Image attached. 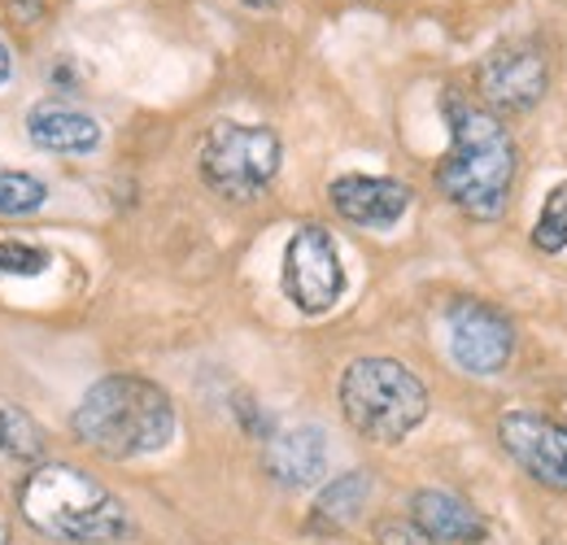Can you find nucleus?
Returning a JSON list of instances; mask_svg holds the SVG:
<instances>
[{
    "label": "nucleus",
    "instance_id": "f257e3e1",
    "mask_svg": "<svg viewBox=\"0 0 567 545\" xmlns=\"http://www.w3.org/2000/svg\"><path fill=\"white\" fill-rule=\"evenodd\" d=\"M445 123H450V153L436 166V188L476 223H494L506 209L519 148L515 136L502 127V119L463 101L445 96Z\"/></svg>",
    "mask_w": 567,
    "mask_h": 545
},
{
    "label": "nucleus",
    "instance_id": "f03ea898",
    "mask_svg": "<svg viewBox=\"0 0 567 545\" xmlns=\"http://www.w3.org/2000/svg\"><path fill=\"white\" fill-rule=\"evenodd\" d=\"M71 428L101 459L132 463L175 441V402L144 376H105L74 407Z\"/></svg>",
    "mask_w": 567,
    "mask_h": 545
},
{
    "label": "nucleus",
    "instance_id": "7ed1b4c3",
    "mask_svg": "<svg viewBox=\"0 0 567 545\" xmlns=\"http://www.w3.org/2000/svg\"><path fill=\"white\" fill-rule=\"evenodd\" d=\"M22 520L62 545H110L132 533L127 506L71 463H44L18 489Z\"/></svg>",
    "mask_w": 567,
    "mask_h": 545
},
{
    "label": "nucleus",
    "instance_id": "20e7f679",
    "mask_svg": "<svg viewBox=\"0 0 567 545\" xmlns=\"http://www.w3.org/2000/svg\"><path fill=\"white\" fill-rule=\"evenodd\" d=\"M341 414L362 441L398 445L427 419L424 380L398 358H354L341 376Z\"/></svg>",
    "mask_w": 567,
    "mask_h": 545
},
{
    "label": "nucleus",
    "instance_id": "39448f33",
    "mask_svg": "<svg viewBox=\"0 0 567 545\" xmlns=\"http://www.w3.org/2000/svg\"><path fill=\"white\" fill-rule=\"evenodd\" d=\"M284 144L271 127L262 123H231L218 119L197 153L202 179L214 197L223 202H254L271 188V179L280 175Z\"/></svg>",
    "mask_w": 567,
    "mask_h": 545
},
{
    "label": "nucleus",
    "instance_id": "423d86ee",
    "mask_svg": "<svg viewBox=\"0 0 567 545\" xmlns=\"http://www.w3.org/2000/svg\"><path fill=\"white\" fill-rule=\"evenodd\" d=\"M284 297L301 310V315H328L341 292H346V267H341V249L332 240L328 227L306 223L288 236L284 249Z\"/></svg>",
    "mask_w": 567,
    "mask_h": 545
},
{
    "label": "nucleus",
    "instance_id": "0eeeda50",
    "mask_svg": "<svg viewBox=\"0 0 567 545\" xmlns=\"http://www.w3.org/2000/svg\"><path fill=\"white\" fill-rule=\"evenodd\" d=\"M450 323V353L467 376H497L515 353V328L489 301L458 297L445 310Z\"/></svg>",
    "mask_w": 567,
    "mask_h": 545
},
{
    "label": "nucleus",
    "instance_id": "6e6552de",
    "mask_svg": "<svg viewBox=\"0 0 567 545\" xmlns=\"http://www.w3.org/2000/svg\"><path fill=\"white\" fill-rule=\"evenodd\" d=\"M497 441L502 450L511 454V463L519 472L546 484V489H559L567 493V428L546 419V414H533V410H511L497 419Z\"/></svg>",
    "mask_w": 567,
    "mask_h": 545
},
{
    "label": "nucleus",
    "instance_id": "1a4fd4ad",
    "mask_svg": "<svg viewBox=\"0 0 567 545\" xmlns=\"http://www.w3.org/2000/svg\"><path fill=\"white\" fill-rule=\"evenodd\" d=\"M476 88H481L485 105H494L502 114H524L546 96L550 66L537 44H502L481 62Z\"/></svg>",
    "mask_w": 567,
    "mask_h": 545
},
{
    "label": "nucleus",
    "instance_id": "9d476101",
    "mask_svg": "<svg viewBox=\"0 0 567 545\" xmlns=\"http://www.w3.org/2000/svg\"><path fill=\"white\" fill-rule=\"evenodd\" d=\"M328 202L354 227L389 232L411 209V188L402 179H384V175H341V179H332Z\"/></svg>",
    "mask_w": 567,
    "mask_h": 545
},
{
    "label": "nucleus",
    "instance_id": "9b49d317",
    "mask_svg": "<svg viewBox=\"0 0 567 545\" xmlns=\"http://www.w3.org/2000/svg\"><path fill=\"white\" fill-rule=\"evenodd\" d=\"M262 463H267L271 480L284 489H315L328 476V432L319 423L284 428L267 441Z\"/></svg>",
    "mask_w": 567,
    "mask_h": 545
},
{
    "label": "nucleus",
    "instance_id": "f8f14e48",
    "mask_svg": "<svg viewBox=\"0 0 567 545\" xmlns=\"http://www.w3.org/2000/svg\"><path fill=\"white\" fill-rule=\"evenodd\" d=\"M27 140L44 153H96L101 148V123L62 101H40L27 114Z\"/></svg>",
    "mask_w": 567,
    "mask_h": 545
},
{
    "label": "nucleus",
    "instance_id": "ddd939ff",
    "mask_svg": "<svg viewBox=\"0 0 567 545\" xmlns=\"http://www.w3.org/2000/svg\"><path fill=\"white\" fill-rule=\"evenodd\" d=\"M411 511H415V528L424 533L427 542L436 545H467L485 537V520L458 497V493H445V489H420L411 497Z\"/></svg>",
    "mask_w": 567,
    "mask_h": 545
},
{
    "label": "nucleus",
    "instance_id": "4468645a",
    "mask_svg": "<svg viewBox=\"0 0 567 545\" xmlns=\"http://www.w3.org/2000/svg\"><path fill=\"white\" fill-rule=\"evenodd\" d=\"M371 497V476L367 472H346L332 484H323V493L315 497V524L319 528H350L362 506Z\"/></svg>",
    "mask_w": 567,
    "mask_h": 545
},
{
    "label": "nucleus",
    "instance_id": "2eb2a0df",
    "mask_svg": "<svg viewBox=\"0 0 567 545\" xmlns=\"http://www.w3.org/2000/svg\"><path fill=\"white\" fill-rule=\"evenodd\" d=\"M0 454L13 463H40L49 454V436L27 410L0 407Z\"/></svg>",
    "mask_w": 567,
    "mask_h": 545
},
{
    "label": "nucleus",
    "instance_id": "dca6fc26",
    "mask_svg": "<svg viewBox=\"0 0 567 545\" xmlns=\"http://www.w3.org/2000/svg\"><path fill=\"white\" fill-rule=\"evenodd\" d=\"M533 245L542 254H564L567 249V179L555 184L542 202V214L533 223Z\"/></svg>",
    "mask_w": 567,
    "mask_h": 545
},
{
    "label": "nucleus",
    "instance_id": "f3484780",
    "mask_svg": "<svg viewBox=\"0 0 567 545\" xmlns=\"http://www.w3.org/2000/svg\"><path fill=\"white\" fill-rule=\"evenodd\" d=\"M44 202H49L44 179H35V175H27V171H4V166H0V214L27 218V214H35Z\"/></svg>",
    "mask_w": 567,
    "mask_h": 545
},
{
    "label": "nucleus",
    "instance_id": "a211bd4d",
    "mask_svg": "<svg viewBox=\"0 0 567 545\" xmlns=\"http://www.w3.org/2000/svg\"><path fill=\"white\" fill-rule=\"evenodd\" d=\"M49 267H53V254L49 249L27 245V240H0V275L31 279V275L49 271Z\"/></svg>",
    "mask_w": 567,
    "mask_h": 545
},
{
    "label": "nucleus",
    "instance_id": "6ab92c4d",
    "mask_svg": "<svg viewBox=\"0 0 567 545\" xmlns=\"http://www.w3.org/2000/svg\"><path fill=\"white\" fill-rule=\"evenodd\" d=\"M375 542L380 545H432L415 524H402V520H384V524L375 528Z\"/></svg>",
    "mask_w": 567,
    "mask_h": 545
},
{
    "label": "nucleus",
    "instance_id": "aec40b11",
    "mask_svg": "<svg viewBox=\"0 0 567 545\" xmlns=\"http://www.w3.org/2000/svg\"><path fill=\"white\" fill-rule=\"evenodd\" d=\"M9 74H13V58H9V44L0 40V83H9Z\"/></svg>",
    "mask_w": 567,
    "mask_h": 545
},
{
    "label": "nucleus",
    "instance_id": "412c9836",
    "mask_svg": "<svg viewBox=\"0 0 567 545\" xmlns=\"http://www.w3.org/2000/svg\"><path fill=\"white\" fill-rule=\"evenodd\" d=\"M240 4H249V9H276V0H240Z\"/></svg>",
    "mask_w": 567,
    "mask_h": 545
},
{
    "label": "nucleus",
    "instance_id": "4be33fe9",
    "mask_svg": "<svg viewBox=\"0 0 567 545\" xmlns=\"http://www.w3.org/2000/svg\"><path fill=\"white\" fill-rule=\"evenodd\" d=\"M0 545H9V528L4 524H0Z\"/></svg>",
    "mask_w": 567,
    "mask_h": 545
}]
</instances>
